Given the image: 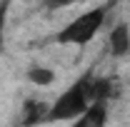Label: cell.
I'll return each instance as SVG.
<instances>
[{
	"label": "cell",
	"instance_id": "6da1fadb",
	"mask_svg": "<svg viewBox=\"0 0 130 127\" xmlns=\"http://www.w3.org/2000/svg\"><path fill=\"white\" fill-rule=\"evenodd\" d=\"M93 77L95 75H83L78 77L70 87H65V92L55 97L50 102L48 122H65V120H78L83 112L93 105Z\"/></svg>",
	"mask_w": 130,
	"mask_h": 127
},
{
	"label": "cell",
	"instance_id": "7a4b0ae2",
	"mask_svg": "<svg viewBox=\"0 0 130 127\" xmlns=\"http://www.w3.org/2000/svg\"><path fill=\"white\" fill-rule=\"evenodd\" d=\"M108 10H110V5H98V8L88 10V13H80L55 35V43H60V45H78V48L88 45L98 32L103 30Z\"/></svg>",
	"mask_w": 130,
	"mask_h": 127
},
{
	"label": "cell",
	"instance_id": "3957f363",
	"mask_svg": "<svg viewBox=\"0 0 130 127\" xmlns=\"http://www.w3.org/2000/svg\"><path fill=\"white\" fill-rule=\"evenodd\" d=\"M108 45H110L113 57H125V55H130V25L128 23H118L113 30H110Z\"/></svg>",
	"mask_w": 130,
	"mask_h": 127
},
{
	"label": "cell",
	"instance_id": "277c9868",
	"mask_svg": "<svg viewBox=\"0 0 130 127\" xmlns=\"http://www.w3.org/2000/svg\"><path fill=\"white\" fill-rule=\"evenodd\" d=\"M108 125V105L93 102L78 120H73V127H105Z\"/></svg>",
	"mask_w": 130,
	"mask_h": 127
},
{
	"label": "cell",
	"instance_id": "5b68a950",
	"mask_svg": "<svg viewBox=\"0 0 130 127\" xmlns=\"http://www.w3.org/2000/svg\"><path fill=\"white\" fill-rule=\"evenodd\" d=\"M50 105L43 100H25L23 105V125L25 127H38L43 122H48Z\"/></svg>",
	"mask_w": 130,
	"mask_h": 127
},
{
	"label": "cell",
	"instance_id": "8992f818",
	"mask_svg": "<svg viewBox=\"0 0 130 127\" xmlns=\"http://www.w3.org/2000/svg\"><path fill=\"white\" fill-rule=\"evenodd\" d=\"M28 80L43 87V85H50V82L55 80V72H53L50 67H43V65H32L30 70H28Z\"/></svg>",
	"mask_w": 130,
	"mask_h": 127
},
{
	"label": "cell",
	"instance_id": "52a82bcc",
	"mask_svg": "<svg viewBox=\"0 0 130 127\" xmlns=\"http://www.w3.org/2000/svg\"><path fill=\"white\" fill-rule=\"evenodd\" d=\"M8 8H10V0H0V48H3V40H5V23H8Z\"/></svg>",
	"mask_w": 130,
	"mask_h": 127
},
{
	"label": "cell",
	"instance_id": "ba28073f",
	"mask_svg": "<svg viewBox=\"0 0 130 127\" xmlns=\"http://www.w3.org/2000/svg\"><path fill=\"white\" fill-rule=\"evenodd\" d=\"M78 3H85V0H48V8L58 10V8H70V5H78Z\"/></svg>",
	"mask_w": 130,
	"mask_h": 127
}]
</instances>
